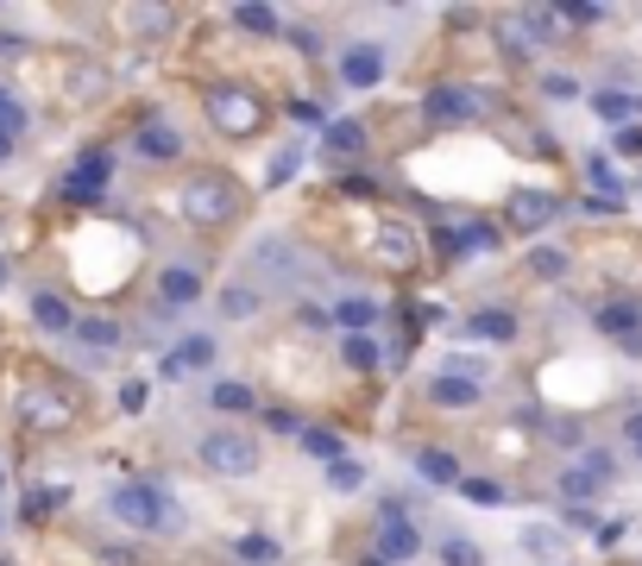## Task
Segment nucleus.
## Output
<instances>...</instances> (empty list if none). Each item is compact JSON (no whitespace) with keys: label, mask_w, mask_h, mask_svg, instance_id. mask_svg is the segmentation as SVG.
<instances>
[{"label":"nucleus","mask_w":642,"mask_h":566,"mask_svg":"<svg viewBox=\"0 0 642 566\" xmlns=\"http://www.w3.org/2000/svg\"><path fill=\"white\" fill-rule=\"evenodd\" d=\"M157 296H164V309H190L195 296H202V271L195 265H164L157 271Z\"/></svg>","instance_id":"nucleus-17"},{"label":"nucleus","mask_w":642,"mask_h":566,"mask_svg":"<svg viewBox=\"0 0 642 566\" xmlns=\"http://www.w3.org/2000/svg\"><path fill=\"white\" fill-rule=\"evenodd\" d=\"M0 133H13V138L26 133V107H20V95H13V89H0Z\"/></svg>","instance_id":"nucleus-37"},{"label":"nucleus","mask_w":642,"mask_h":566,"mask_svg":"<svg viewBox=\"0 0 642 566\" xmlns=\"http://www.w3.org/2000/svg\"><path fill=\"white\" fill-rule=\"evenodd\" d=\"M139 157H152V164H171V157H183V133H176L171 120H145L133 138Z\"/></svg>","instance_id":"nucleus-13"},{"label":"nucleus","mask_w":642,"mask_h":566,"mask_svg":"<svg viewBox=\"0 0 642 566\" xmlns=\"http://www.w3.org/2000/svg\"><path fill=\"white\" fill-rule=\"evenodd\" d=\"M618 152H623V157H642V126H623V133H618Z\"/></svg>","instance_id":"nucleus-46"},{"label":"nucleus","mask_w":642,"mask_h":566,"mask_svg":"<svg viewBox=\"0 0 642 566\" xmlns=\"http://www.w3.org/2000/svg\"><path fill=\"white\" fill-rule=\"evenodd\" d=\"M378 253H385L390 265H409V258H416V227H404V220H385V227H378Z\"/></svg>","instance_id":"nucleus-26"},{"label":"nucleus","mask_w":642,"mask_h":566,"mask_svg":"<svg viewBox=\"0 0 642 566\" xmlns=\"http://www.w3.org/2000/svg\"><path fill=\"white\" fill-rule=\"evenodd\" d=\"M202 466L221 472V478H246V472H258V441L234 429H214L202 434Z\"/></svg>","instance_id":"nucleus-2"},{"label":"nucleus","mask_w":642,"mask_h":566,"mask_svg":"<svg viewBox=\"0 0 642 566\" xmlns=\"http://www.w3.org/2000/svg\"><path fill=\"white\" fill-rule=\"evenodd\" d=\"M296 441H303V453H309V460H322V466H334V460H347V441H340L334 429H303Z\"/></svg>","instance_id":"nucleus-28"},{"label":"nucleus","mask_w":642,"mask_h":566,"mask_svg":"<svg viewBox=\"0 0 642 566\" xmlns=\"http://www.w3.org/2000/svg\"><path fill=\"white\" fill-rule=\"evenodd\" d=\"M334 70H340V82H347V89H378V82H385V44H371V39L347 44Z\"/></svg>","instance_id":"nucleus-9"},{"label":"nucleus","mask_w":642,"mask_h":566,"mask_svg":"<svg viewBox=\"0 0 642 566\" xmlns=\"http://www.w3.org/2000/svg\"><path fill=\"white\" fill-rule=\"evenodd\" d=\"M291 120H296V126H322V133H328V120H322L315 101H291Z\"/></svg>","instance_id":"nucleus-43"},{"label":"nucleus","mask_w":642,"mask_h":566,"mask_svg":"<svg viewBox=\"0 0 642 566\" xmlns=\"http://www.w3.org/2000/svg\"><path fill=\"white\" fill-rule=\"evenodd\" d=\"M460 497H467V504H479V510H505V504H510V491L498 485V478H467V485H460Z\"/></svg>","instance_id":"nucleus-34"},{"label":"nucleus","mask_w":642,"mask_h":566,"mask_svg":"<svg viewBox=\"0 0 642 566\" xmlns=\"http://www.w3.org/2000/svg\"><path fill=\"white\" fill-rule=\"evenodd\" d=\"M234 25H240V32H253V39H272L284 20H277V7H258V0H253V7H234Z\"/></svg>","instance_id":"nucleus-32"},{"label":"nucleus","mask_w":642,"mask_h":566,"mask_svg":"<svg viewBox=\"0 0 642 566\" xmlns=\"http://www.w3.org/2000/svg\"><path fill=\"white\" fill-rule=\"evenodd\" d=\"M108 510H114L126 528H139V535H157V528H176V504L171 491L152 485V478H126V485L108 491Z\"/></svg>","instance_id":"nucleus-1"},{"label":"nucleus","mask_w":642,"mask_h":566,"mask_svg":"<svg viewBox=\"0 0 642 566\" xmlns=\"http://www.w3.org/2000/svg\"><path fill=\"white\" fill-rule=\"evenodd\" d=\"M428 397H435L441 410H472V403L486 397V384H479V378H454V371H435V378H428Z\"/></svg>","instance_id":"nucleus-16"},{"label":"nucleus","mask_w":642,"mask_h":566,"mask_svg":"<svg viewBox=\"0 0 642 566\" xmlns=\"http://www.w3.org/2000/svg\"><path fill=\"white\" fill-rule=\"evenodd\" d=\"M32 321H39L44 333H77V315H70V302H63L58 290H39V296H32Z\"/></svg>","instance_id":"nucleus-20"},{"label":"nucleus","mask_w":642,"mask_h":566,"mask_svg":"<svg viewBox=\"0 0 642 566\" xmlns=\"http://www.w3.org/2000/svg\"><path fill=\"white\" fill-rule=\"evenodd\" d=\"M328 485H334V491H359V485H366V466H359V460H334V466H328Z\"/></svg>","instance_id":"nucleus-36"},{"label":"nucleus","mask_w":642,"mask_h":566,"mask_svg":"<svg viewBox=\"0 0 642 566\" xmlns=\"http://www.w3.org/2000/svg\"><path fill=\"white\" fill-rule=\"evenodd\" d=\"M585 171H592V183H599L604 196H618V164H611V157L592 152V164H585Z\"/></svg>","instance_id":"nucleus-40"},{"label":"nucleus","mask_w":642,"mask_h":566,"mask_svg":"<svg viewBox=\"0 0 642 566\" xmlns=\"http://www.w3.org/2000/svg\"><path fill=\"white\" fill-rule=\"evenodd\" d=\"M599 328H604V333H623V340H636L642 302H604V309H599Z\"/></svg>","instance_id":"nucleus-29"},{"label":"nucleus","mask_w":642,"mask_h":566,"mask_svg":"<svg viewBox=\"0 0 642 566\" xmlns=\"http://www.w3.org/2000/svg\"><path fill=\"white\" fill-rule=\"evenodd\" d=\"M592 114L623 133V126H636V95H623V89H599V95H592Z\"/></svg>","instance_id":"nucleus-24"},{"label":"nucleus","mask_w":642,"mask_h":566,"mask_svg":"<svg viewBox=\"0 0 642 566\" xmlns=\"http://www.w3.org/2000/svg\"><path fill=\"white\" fill-rule=\"evenodd\" d=\"M422 114L435 120V126H467V120H479L486 114V101L472 95V89H428V101H422Z\"/></svg>","instance_id":"nucleus-8"},{"label":"nucleus","mask_w":642,"mask_h":566,"mask_svg":"<svg viewBox=\"0 0 642 566\" xmlns=\"http://www.w3.org/2000/svg\"><path fill=\"white\" fill-rule=\"evenodd\" d=\"M517 547H523L529 566H573L567 528H554V523H523V528H517Z\"/></svg>","instance_id":"nucleus-7"},{"label":"nucleus","mask_w":642,"mask_h":566,"mask_svg":"<svg viewBox=\"0 0 642 566\" xmlns=\"http://www.w3.org/2000/svg\"><path fill=\"white\" fill-rule=\"evenodd\" d=\"M554 20H561V13H548V7H529V13H510V20L498 25V39H505L510 58H536V44H548Z\"/></svg>","instance_id":"nucleus-5"},{"label":"nucleus","mask_w":642,"mask_h":566,"mask_svg":"<svg viewBox=\"0 0 642 566\" xmlns=\"http://www.w3.org/2000/svg\"><path fill=\"white\" fill-rule=\"evenodd\" d=\"M359 566H385V560H378V554H366V560H359Z\"/></svg>","instance_id":"nucleus-50"},{"label":"nucleus","mask_w":642,"mask_h":566,"mask_svg":"<svg viewBox=\"0 0 642 566\" xmlns=\"http://www.w3.org/2000/svg\"><path fill=\"white\" fill-rule=\"evenodd\" d=\"M623 447H630V453H636V460H642V410L630 415V422H623Z\"/></svg>","instance_id":"nucleus-45"},{"label":"nucleus","mask_w":642,"mask_h":566,"mask_svg":"<svg viewBox=\"0 0 642 566\" xmlns=\"http://www.w3.org/2000/svg\"><path fill=\"white\" fill-rule=\"evenodd\" d=\"M0 497H7V466H0Z\"/></svg>","instance_id":"nucleus-51"},{"label":"nucleus","mask_w":642,"mask_h":566,"mask_svg":"<svg viewBox=\"0 0 642 566\" xmlns=\"http://www.w3.org/2000/svg\"><path fill=\"white\" fill-rule=\"evenodd\" d=\"M334 321H340V333H371L378 328V302H371V296H340V302H334Z\"/></svg>","instance_id":"nucleus-23"},{"label":"nucleus","mask_w":642,"mask_h":566,"mask_svg":"<svg viewBox=\"0 0 642 566\" xmlns=\"http://www.w3.org/2000/svg\"><path fill=\"white\" fill-rule=\"evenodd\" d=\"M7 157H13V133H0V164H7Z\"/></svg>","instance_id":"nucleus-48"},{"label":"nucleus","mask_w":642,"mask_h":566,"mask_svg":"<svg viewBox=\"0 0 642 566\" xmlns=\"http://www.w3.org/2000/svg\"><path fill=\"white\" fill-rule=\"evenodd\" d=\"M467 333L472 340H486V347H510V340H517V315L510 309H479L467 321Z\"/></svg>","instance_id":"nucleus-18"},{"label":"nucleus","mask_w":642,"mask_h":566,"mask_svg":"<svg viewBox=\"0 0 642 566\" xmlns=\"http://www.w3.org/2000/svg\"><path fill=\"white\" fill-rule=\"evenodd\" d=\"M214 352H221V347H214L208 333H183V340L164 352V378H190V371H208Z\"/></svg>","instance_id":"nucleus-11"},{"label":"nucleus","mask_w":642,"mask_h":566,"mask_svg":"<svg viewBox=\"0 0 642 566\" xmlns=\"http://www.w3.org/2000/svg\"><path fill=\"white\" fill-rule=\"evenodd\" d=\"M623 352H630V359H642V333H636V340H623Z\"/></svg>","instance_id":"nucleus-49"},{"label":"nucleus","mask_w":642,"mask_h":566,"mask_svg":"<svg viewBox=\"0 0 642 566\" xmlns=\"http://www.w3.org/2000/svg\"><path fill=\"white\" fill-rule=\"evenodd\" d=\"M554 491H561L567 510H592V504H599V491H604V478L585 466V460H573V466L561 472V485H554Z\"/></svg>","instance_id":"nucleus-15"},{"label":"nucleus","mask_w":642,"mask_h":566,"mask_svg":"<svg viewBox=\"0 0 642 566\" xmlns=\"http://www.w3.org/2000/svg\"><path fill=\"white\" fill-rule=\"evenodd\" d=\"M542 95H548V101H580V82L567 76V70H548V76H542Z\"/></svg>","instance_id":"nucleus-39"},{"label":"nucleus","mask_w":642,"mask_h":566,"mask_svg":"<svg viewBox=\"0 0 642 566\" xmlns=\"http://www.w3.org/2000/svg\"><path fill=\"white\" fill-rule=\"evenodd\" d=\"M441 258H479L498 246V227H486V220H467V227H441Z\"/></svg>","instance_id":"nucleus-10"},{"label":"nucleus","mask_w":642,"mask_h":566,"mask_svg":"<svg viewBox=\"0 0 642 566\" xmlns=\"http://www.w3.org/2000/svg\"><path fill=\"white\" fill-rule=\"evenodd\" d=\"M441 566H486V554H479L467 535H448V542H441Z\"/></svg>","instance_id":"nucleus-35"},{"label":"nucleus","mask_w":642,"mask_h":566,"mask_svg":"<svg viewBox=\"0 0 642 566\" xmlns=\"http://www.w3.org/2000/svg\"><path fill=\"white\" fill-rule=\"evenodd\" d=\"M208 120L221 126V133H258L265 107H258L246 89H208Z\"/></svg>","instance_id":"nucleus-6"},{"label":"nucleus","mask_w":642,"mask_h":566,"mask_svg":"<svg viewBox=\"0 0 642 566\" xmlns=\"http://www.w3.org/2000/svg\"><path fill=\"white\" fill-rule=\"evenodd\" d=\"M108 183H114V152H101V145H89V152L70 164V176H63V202H77V208H89V202L108 196Z\"/></svg>","instance_id":"nucleus-3"},{"label":"nucleus","mask_w":642,"mask_h":566,"mask_svg":"<svg viewBox=\"0 0 642 566\" xmlns=\"http://www.w3.org/2000/svg\"><path fill=\"white\" fill-rule=\"evenodd\" d=\"M208 403H214V410H227V415H253L258 410V391H253V384H240V378H227V384H214Z\"/></svg>","instance_id":"nucleus-27"},{"label":"nucleus","mask_w":642,"mask_h":566,"mask_svg":"<svg viewBox=\"0 0 642 566\" xmlns=\"http://www.w3.org/2000/svg\"><path fill=\"white\" fill-rule=\"evenodd\" d=\"M77 340L89 352H114L120 347V328L108 321V315H89V321H77Z\"/></svg>","instance_id":"nucleus-31"},{"label":"nucleus","mask_w":642,"mask_h":566,"mask_svg":"<svg viewBox=\"0 0 642 566\" xmlns=\"http://www.w3.org/2000/svg\"><path fill=\"white\" fill-rule=\"evenodd\" d=\"M554 13H561L567 25H599L611 7H592V0H567V7H554Z\"/></svg>","instance_id":"nucleus-38"},{"label":"nucleus","mask_w":642,"mask_h":566,"mask_svg":"<svg viewBox=\"0 0 642 566\" xmlns=\"http://www.w3.org/2000/svg\"><path fill=\"white\" fill-rule=\"evenodd\" d=\"M371 554L385 566H409L416 554H422V535H416V523H378V542H371Z\"/></svg>","instance_id":"nucleus-12"},{"label":"nucleus","mask_w":642,"mask_h":566,"mask_svg":"<svg viewBox=\"0 0 642 566\" xmlns=\"http://www.w3.org/2000/svg\"><path fill=\"white\" fill-rule=\"evenodd\" d=\"M340 359H347L353 371L385 366V352H378V340H371V333H340Z\"/></svg>","instance_id":"nucleus-30"},{"label":"nucleus","mask_w":642,"mask_h":566,"mask_svg":"<svg viewBox=\"0 0 642 566\" xmlns=\"http://www.w3.org/2000/svg\"><path fill=\"white\" fill-rule=\"evenodd\" d=\"M554 215H561V196H548V189H517V196H510V220H517L523 234L548 227Z\"/></svg>","instance_id":"nucleus-14"},{"label":"nucleus","mask_w":642,"mask_h":566,"mask_svg":"<svg viewBox=\"0 0 642 566\" xmlns=\"http://www.w3.org/2000/svg\"><path fill=\"white\" fill-rule=\"evenodd\" d=\"M416 472H422L428 485H467V472H460V460L441 447H416Z\"/></svg>","instance_id":"nucleus-22"},{"label":"nucleus","mask_w":642,"mask_h":566,"mask_svg":"<svg viewBox=\"0 0 642 566\" xmlns=\"http://www.w3.org/2000/svg\"><path fill=\"white\" fill-rule=\"evenodd\" d=\"M145 403H152V384H139V378H133V384H120V410H126V415H139Z\"/></svg>","instance_id":"nucleus-42"},{"label":"nucleus","mask_w":642,"mask_h":566,"mask_svg":"<svg viewBox=\"0 0 642 566\" xmlns=\"http://www.w3.org/2000/svg\"><path fill=\"white\" fill-rule=\"evenodd\" d=\"M183 215L202 220V227L227 220L234 215V183H227V176H195L190 189H183Z\"/></svg>","instance_id":"nucleus-4"},{"label":"nucleus","mask_w":642,"mask_h":566,"mask_svg":"<svg viewBox=\"0 0 642 566\" xmlns=\"http://www.w3.org/2000/svg\"><path fill=\"white\" fill-rule=\"evenodd\" d=\"M20 51H26L20 32H0V58H20Z\"/></svg>","instance_id":"nucleus-47"},{"label":"nucleus","mask_w":642,"mask_h":566,"mask_svg":"<svg viewBox=\"0 0 642 566\" xmlns=\"http://www.w3.org/2000/svg\"><path fill=\"white\" fill-rule=\"evenodd\" d=\"M258 309H265V296H258L253 277H234V284L221 290V315H227V321H253Z\"/></svg>","instance_id":"nucleus-19"},{"label":"nucleus","mask_w":642,"mask_h":566,"mask_svg":"<svg viewBox=\"0 0 642 566\" xmlns=\"http://www.w3.org/2000/svg\"><path fill=\"white\" fill-rule=\"evenodd\" d=\"M322 145H328L334 157H359V152H366V126H359V120H328Z\"/></svg>","instance_id":"nucleus-25"},{"label":"nucleus","mask_w":642,"mask_h":566,"mask_svg":"<svg viewBox=\"0 0 642 566\" xmlns=\"http://www.w3.org/2000/svg\"><path fill=\"white\" fill-rule=\"evenodd\" d=\"M234 560L240 566H277L284 560V547H277L265 528H246V535H234Z\"/></svg>","instance_id":"nucleus-21"},{"label":"nucleus","mask_w":642,"mask_h":566,"mask_svg":"<svg viewBox=\"0 0 642 566\" xmlns=\"http://www.w3.org/2000/svg\"><path fill=\"white\" fill-rule=\"evenodd\" d=\"M529 265H536L542 277H561V271H567V258H561V253H548V246H536V258H529Z\"/></svg>","instance_id":"nucleus-44"},{"label":"nucleus","mask_w":642,"mask_h":566,"mask_svg":"<svg viewBox=\"0 0 642 566\" xmlns=\"http://www.w3.org/2000/svg\"><path fill=\"white\" fill-rule=\"evenodd\" d=\"M303 164H309V152H303V145H284V152L265 164V183H272V189H284L291 176H303Z\"/></svg>","instance_id":"nucleus-33"},{"label":"nucleus","mask_w":642,"mask_h":566,"mask_svg":"<svg viewBox=\"0 0 642 566\" xmlns=\"http://www.w3.org/2000/svg\"><path fill=\"white\" fill-rule=\"evenodd\" d=\"M441 371H454V378H479V384H486V359H472V352H454Z\"/></svg>","instance_id":"nucleus-41"}]
</instances>
